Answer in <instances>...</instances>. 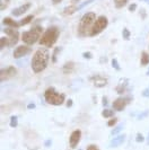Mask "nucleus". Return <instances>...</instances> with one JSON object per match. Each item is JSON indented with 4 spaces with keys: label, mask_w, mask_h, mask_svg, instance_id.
Returning <instances> with one entry per match:
<instances>
[{
    "label": "nucleus",
    "mask_w": 149,
    "mask_h": 150,
    "mask_svg": "<svg viewBox=\"0 0 149 150\" xmlns=\"http://www.w3.org/2000/svg\"><path fill=\"white\" fill-rule=\"evenodd\" d=\"M49 59H50L49 50L48 49H38L36 52H35V54H34L32 61H31L32 70L35 74L42 72L45 68L48 67Z\"/></svg>",
    "instance_id": "nucleus-1"
},
{
    "label": "nucleus",
    "mask_w": 149,
    "mask_h": 150,
    "mask_svg": "<svg viewBox=\"0 0 149 150\" xmlns=\"http://www.w3.org/2000/svg\"><path fill=\"white\" fill-rule=\"evenodd\" d=\"M95 21H96V15H95V13H92V11L86 13V14L82 17L80 22L78 24V30H77L78 32H77V35H78L79 38L89 36L90 30H92V27H93Z\"/></svg>",
    "instance_id": "nucleus-2"
},
{
    "label": "nucleus",
    "mask_w": 149,
    "mask_h": 150,
    "mask_svg": "<svg viewBox=\"0 0 149 150\" xmlns=\"http://www.w3.org/2000/svg\"><path fill=\"white\" fill-rule=\"evenodd\" d=\"M60 35V30L57 26H51L44 32L43 36L40 40V44L44 45L46 47H51L58 41Z\"/></svg>",
    "instance_id": "nucleus-3"
},
{
    "label": "nucleus",
    "mask_w": 149,
    "mask_h": 150,
    "mask_svg": "<svg viewBox=\"0 0 149 150\" xmlns=\"http://www.w3.org/2000/svg\"><path fill=\"white\" fill-rule=\"evenodd\" d=\"M44 98H45V102L51 104V105H55V106H59L62 105L66 100V95L63 93H58L57 90L50 87L44 91Z\"/></svg>",
    "instance_id": "nucleus-4"
},
{
    "label": "nucleus",
    "mask_w": 149,
    "mask_h": 150,
    "mask_svg": "<svg viewBox=\"0 0 149 150\" xmlns=\"http://www.w3.org/2000/svg\"><path fill=\"white\" fill-rule=\"evenodd\" d=\"M42 32H43V28H42L40 25L34 26V27H32L30 30L23 33L22 41L25 44L33 45L35 42H37V40H40L41 35H42Z\"/></svg>",
    "instance_id": "nucleus-5"
},
{
    "label": "nucleus",
    "mask_w": 149,
    "mask_h": 150,
    "mask_svg": "<svg viewBox=\"0 0 149 150\" xmlns=\"http://www.w3.org/2000/svg\"><path fill=\"white\" fill-rule=\"evenodd\" d=\"M107 24H109L107 18H106L105 16H99L96 21H95L94 25H93V27H92L89 36H96V35H98L102 30H104L105 28H106Z\"/></svg>",
    "instance_id": "nucleus-6"
},
{
    "label": "nucleus",
    "mask_w": 149,
    "mask_h": 150,
    "mask_svg": "<svg viewBox=\"0 0 149 150\" xmlns=\"http://www.w3.org/2000/svg\"><path fill=\"white\" fill-rule=\"evenodd\" d=\"M4 33H6L8 35V46H14V45L18 42V38H19V33L18 30H15L11 27H8L6 30H2Z\"/></svg>",
    "instance_id": "nucleus-7"
},
{
    "label": "nucleus",
    "mask_w": 149,
    "mask_h": 150,
    "mask_svg": "<svg viewBox=\"0 0 149 150\" xmlns=\"http://www.w3.org/2000/svg\"><path fill=\"white\" fill-rule=\"evenodd\" d=\"M132 100V97L131 96H127V97H120L118 99H115L114 102H113V108H114V111H123L124 110V107L130 103Z\"/></svg>",
    "instance_id": "nucleus-8"
},
{
    "label": "nucleus",
    "mask_w": 149,
    "mask_h": 150,
    "mask_svg": "<svg viewBox=\"0 0 149 150\" xmlns=\"http://www.w3.org/2000/svg\"><path fill=\"white\" fill-rule=\"evenodd\" d=\"M17 70L15 67H7V68H2L1 71H0V80L1 81H5L9 78H13L16 75Z\"/></svg>",
    "instance_id": "nucleus-9"
},
{
    "label": "nucleus",
    "mask_w": 149,
    "mask_h": 150,
    "mask_svg": "<svg viewBox=\"0 0 149 150\" xmlns=\"http://www.w3.org/2000/svg\"><path fill=\"white\" fill-rule=\"evenodd\" d=\"M31 52H32V49H31L30 46H27V45H21V46H18L17 49L14 50L13 55H14L15 59H19V58H22L24 55L30 54Z\"/></svg>",
    "instance_id": "nucleus-10"
},
{
    "label": "nucleus",
    "mask_w": 149,
    "mask_h": 150,
    "mask_svg": "<svg viewBox=\"0 0 149 150\" xmlns=\"http://www.w3.org/2000/svg\"><path fill=\"white\" fill-rule=\"evenodd\" d=\"M80 137H82L80 130H74V132L71 133L70 139H69V144H70V147H71L72 149H74V148L78 146V143L80 141Z\"/></svg>",
    "instance_id": "nucleus-11"
},
{
    "label": "nucleus",
    "mask_w": 149,
    "mask_h": 150,
    "mask_svg": "<svg viewBox=\"0 0 149 150\" xmlns=\"http://www.w3.org/2000/svg\"><path fill=\"white\" fill-rule=\"evenodd\" d=\"M90 80L95 85V87H99V88L105 87V86L107 85V79L104 78V77H102V76H98V75L93 76V77L90 78Z\"/></svg>",
    "instance_id": "nucleus-12"
},
{
    "label": "nucleus",
    "mask_w": 149,
    "mask_h": 150,
    "mask_svg": "<svg viewBox=\"0 0 149 150\" xmlns=\"http://www.w3.org/2000/svg\"><path fill=\"white\" fill-rule=\"evenodd\" d=\"M31 7H32V4L27 2V4L23 5L21 7L14 8V9L11 10V14H13V16H21V15H23V14H25Z\"/></svg>",
    "instance_id": "nucleus-13"
},
{
    "label": "nucleus",
    "mask_w": 149,
    "mask_h": 150,
    "mask_svg": "<svg viewBox=\"0 0 149 150\" xmlns=\"http://www.w3.org/2000/svg\"><path fill=\"white\" fill-rule=\"evenodd\" d=\"M124 140H126V134L116 135V138H114L111 141L110 147L111 148H116V147H119V146H121L122 143L124 142Z\"/></svg>",
    "instance_id": "nucleus-14"
},
{
    "label": "nucleus",
    "mask_w": 149,
    "mask_h": 150,
    "mask_svg": "<svg viewBox=\"0 0 149 150\" xmlns=\"http://www.w3.org/2000/svg\"><path fill=\"white\" fill-rule=\"evenodd\" d=\"M128 83H129L128 79H124V78L121 79L119 86L116 87V91H118L119 94H124V93L128 90Z\"/></svg>",
    "instance_id": "nucleus-15"
},
{
    "label": "nucleus",
    "mask_w": 149,
    "mask_h": 150,
    "mask_svg": "<svg viewBox=\"0 0 149 150\" xmlns=\"http://www.w3.org/2000/svg\"><path fill=\"white\" fill-rule=\"evenodd\" d=\"M2 24L4 25H7L8 27H11V28H18V27H21V24L19 23L15 22V21H13L11 18H8V17L2 19Z\"/></svg>",
    "instance_id": "nucleus-16"
},
{
    "label": "nucleus",
    "mask_w": 149,
    "mask_h": 150,
    "mask_svg": "<svg viewBox=\"0 0 149 150\" xmlns=\"http://www.w3.org/2000/svg\"><path fill=\"white\" fill-rule=\"evenodd\" d=\"M78 10V7L74 6V5H70L63 9V15L65 16H69V15H72L74 13H76Z\"/></svg>",
    "instance_id": "nucleus-17"
},
{
    "label": "nucleus",
    "mask_w": 149,
    "mask_h": 150,
    "mask_svg": "<svg viewBox=\"0 0 149 150\" xmlns=\"http://www.w3.org/2000/svg\"><path fill=\"white\" fill-rule=\"evenodd\" d=\"M74 62H67L63 67H62V71H63V74H71L72 72V70H74Z\"/></svg>",
    "instance_id": "nucleus-18"
},
{
    "label": "nucleus",
    "mask_w": 149,
    "mask_h": 150,
    "mask_svg": "<svg viewBox=\"0 0 149 150\" xmlns=\"http://www.w3.org/2000/svg\"><path fill=\"white\" fill-rule=\"evenodd\" d=\"M140 63H141V66H147V64H149V53H147V52L141 53Z\"/></svg>",
    "instance_id": "nucleus-19"
},
{
    "label": "nucleus",
    "mask_w": 149,
    "mask_h": 150,
    "mask_svg": "<svg viewBox=\"0 0 149 150\" xmlns=\"http://www.w3.org/2000/svg\"><path fill=\"white\" fill-rule=\"evenodd\" d=\"M128 1H129V0H114V5H115L116 8L121 9V8H123L127 5Z\"/></svg>",
    "instance_id": "nucleus-20"
},
{
    "label": "nucleus",
    "mask_w": 149,
    "mask_h": 150,
    "mask_svg": "<svg viewBox=\"0 0 149 150\" xmlns=\"http://www.w3.org/2000/svg\"><path fill=\"white\" fill-rule=\"evenodd\" d=\"M33 18H34V16H33V15L26 16L25 18H23L22 21L19 22V24H21V26H24V25H26V24H28V23H31L32 21H33Z\"/></svg>",
    "instance_id": "nucleus-21"
},
{
    "label": "nucleus",
    "mask_w": 149,
    "mask_h": 150,
    "mask_svg": "<svg viewBox=\"0 0 149 150\" xmlns=\"http://www.w3.org/2000/svg\"><path fill=\"white\" fill-rule=\"evenodd\" d=\"M102 115H103V117H105V119H109V117H113L114 116V112L111 111V110L105 108V110H103V112H102Z\"/></svg>",
    "instance_id": "nucleus-22"
},
{
    "label": "nucleus",
    "mask_w": 149,
    "mask_h": 150,
    "mask_svg": "<svg viewBox=\"0 0 149 150\" xmlns=\"http://www.w3.org/2000/svg\"><path fill=\"white\" fill-rule=\"evenodd\" d=\"M10 0H0V10H5L8 7Z\"/></svg>",
    "instance_id": "nucleus-23"
},
{
    "label": "nucleus",
    "mask_w": 149,
    "mask_h": 150,
    "mask_svg": "<svg viewBox=\"0 0 149 150\" xmlns=\"http://www.w3.org/2000/svg\"><path fill=\"white\" fill-rule=\"evenodd\" d=\"M17 124H18V119H17V116H11L10 117V127L11 128H16L17 127Z\"/></svg>",
    "instance_id": "nucleus-24"
},
{
    "label": "nucleus",
    "mask_w": 149,
    "mask_h": 150,
    "mask_svg": "<svg viewBox=\"0 0 149 150\" xmlns=\"http://www.w3.org/2000/svg\"><path fill=\"white\" fill-rule=\"evenodd\" d=\"M122 129H123V124H119V125H118L116 128H115L114 130H113V131H112L111 134L112 135H116L118 133H120V132L122 131Z\"/></svg>",
    "instance_id": "nucleus-25"
},
{
    "label": "nucleus",
    "mask_w": 149,
    "mask_h": 150,
    "mask_svg": "<svg viewBox=\"0 0 149 150\" xmlns=\"http://www.w3.org/2000/svg\"><path fill=\"white\" fill-rule=\"evenodd\" d=\"M122 36H123L124 40H130V36H131L130 30H128V28H124V30H122Z\"/></svg>",
    "instance_id": "nucleus-26"
},
{
    "label": "nucleus",
    "mask_w": 149,
    "mask_h": 150,
    "mask_svg": "<svg viewBox=\"0 0 149 150\" xmlns=\"http://www.w3.org/2000/svg\"><path fill=\"white\" fill-rule=\"evenodd\" d=\"M95 0H86V1H84L82 4H80L79 6H78V10H80V9H82V8H85L86 6H88L89 4H92V2H94Z\"/></svg>",
    "instance_id": "nucleus-27"
},
{
    "label": "nucleus",
    "mask_w": 149,
    "mask_h": 150,
    "mask_svg": "<svg viewBox=\"0 0 149 150\" xmlns=\"http://www.w3.org/2000/svg\"><path fill=\"white\" fill-rule=\"evenodd\" d=\"M7 45L8 46V41H7V38H0V47H1V50L5 47Z\"/></svg>",
    "instance_id": "nucleus-28"
},
{
    "label": "nucleus",
    "mask_w": 149,
    "mask_h": 150,
    "mask_svg": "<svg viewBox=\"0 0 149 150\" xmlns=\"http://www.w3.org/2000/svg\"><path fill=\"white\" fill-rule=\"evenodd\" d=\"M61 51V47H55L54 49V52H53V57H52V61L55 63L57 62V55H58V53Z\"/></svg>",
    "instance_id": "nucleus-29"
},
{
    "label": "nucleus",
    "mask_w": 149,
    "mask_h": 150,
    "mask_svg": "<svg viewBox=\"0 0 149 150\" xmlns=\"http://www.w3.org/2000/svg\"><path fill=\"white\" fill-rule=\"evenodd\" d=\"M112 66H113V68H114V69H116V70H121L119 62L116 61V59H113V60H112Z\"/></svg>",
    "instance_id": "nucleus-30"
},
{
    "label": "nucleus",
    "mask_w": 149,
    "mask_h": 150,
    "mask_svg": "<svg viewBox=\"0 0 149 150\" xmlns=\"http://www.w3.org/2000/svg\"><path fill=\"white\" fill-rule=\"evenodd\" d=\"M143 140H145L143 135H142L141 133H138L137 137H136V141H137V142H143Z\"/></svg>",
    "instance_id": "nucleus-31"
},
{
    "label": "nucleus",
    "mask_w": 149,
    "mask_h": 150,
    "mask_svg": "<svg viewBox=\"0 0 149 150\" xmlns=\"http://www.w3.org/2000/svg\"><path fill=\"white\" fill-rule=\"evenodd\" d=\"M116 122H118V120L113 117V119H111V120L107 122V127H113V125H115V124H116Z\"/></svg>",
    "instance_id": "nucleus-32"
},
{
    "label": "nucleus",
    "mask_w": 149,
    "mask_h": 150,
    "mask_svg": "<svg viewBox=\"0 0 149 150\" xmlns=\"http://www.w3.org/2000/svg\"><path fill=\"white\" fill-rule=\"evenodd\" d=\"M92 57H93V54H92L90 52L82 53V58H85V59H92Z\"/></svg>",
    "instance_id": "nucleus-33"
},
{
    "label": "nucleus",
    "mask_w": 149,
    "mask_h": 150,
    "mask_svg": "<svg viewBox=\"0 0 149 150\" xmlns=\"http://www.w3.org/2000/svg\"><path fill=\"white\" fill-rule=\"evenodd\" d=\"M86 150H99V149H98V147H97L96 144H89Z\"/></svg>",
    "instance_id": "nucleus-34"
},
{
    "label": "nucleus",
    "mask_w": 149,
    "mask_h": 150,
    "mask_svg": "<svg viewBox=\"0 0 149 150\" xmlns=\"http://www.w3.org/2000/svg\"><path fill=\"white\" fill-rule=\"evenodd\" d=\"M148 114H149V111H146L145 113H141V114L138 116V120H141V119H143V117H146Z\"/></svg>",
    "instance_id": "nucleus-35"
},
{
    "label": "nucleus",
    "mask_w": 149,
    "mask_h": 150,
    "mask_svg": "<svg viewBox=\"0 0 149 150\" xmlns=\"http://www.w3.org/2000/svg\"><path fill=\"white\" fill-rule=\"evenodd\" d=\"M137 9V5L136 4H131L130 6H129V11H134Z\"/></svg>",
    "instance_id": "nucleus-36"
},
{
    "label": "nucleus",
    "mask_w": 149,
    "mask_h": 150,
    "mask_svg": "<svg viewBox=\"0 0 149 150\" xmlns=\"http://www.w3.org/2000/svg\"><path fill=\"white\" fill-rule=\"evenodd\" d=\"M142 96H143V97H148L149 98V88H148V89H145L143 91H142Z\"/></svg>",
    "instance_id": "nucleus-37"
},
{
    "label": "nucleus",
    "mask_w": 149,
    "mask_h": 150,
    "mask_svg": "<svg viewBox=\"0 0 149 150\" xmlns=\"http://www.w3.org/2000/svg\"><path fill=\"white\" fill-rule=\"evenodd\" d=\"M102 102H103V103H102V104H103V105L104 106H107V98L105 97H103V99H102Z\"/></svg>",
    "instance_id": "nucleus-38"
},
{
    "label": "nucleus",
    "mask_w": 149,
    "mask_h": 150,
    "mask_svg": "<svg viewBox=\"0 0 149 150\" xmlns=\"http://www.w3.org/2000/svg\"><path fill=\"white\" fill-rule=\"evenodd\" d=\"M27 108H28V110H33V108H35V104H28V105H27Z\"/></svg>",
    "instance_id": "nucleus-39"
},
{
    "label": "nucleus",
    "mask_w": 149,
    "mask_h": 150,
    "mask_svg": "<svg viewBox=\"0 0 149 150\" xmlns=\"http://www.w3.org/2000/svg\"><path fill=\"white\" fill-rule=\"evenodd\" d=\"M50 144H51V140H48V141H46V142L44 143L45 147H50Z\"/></svg>",
    "instance_id": "nucleus-40"
},
{
    "label": "nucleus",
    "mask_w": 149,
    "mask_h": 150,
    "mask_svg": "<svg viewBox=\"0 0 149 150\" xmlns=\"http://www.w3.org/2000/svg\"><path fill=\"white\" fill-rule=\"evenodd\" d=\"M71 105H72V100H71V99H69V100H68V103H67V106L68 107H70Z\"/></svg>",
    "instance_id": "nucleus-41"
},
{
    "label": "nucleus",
    "mask_w": 149,
    "mask_h": 150,
    "mask_svg": "<svg viewBox=\"0 0 149 150\" xmlns=\"http://www.w3.org/2000/svg\"><path fill=\"white\" fill-rule=\"evenodd\" d=\"M62 0H52V2L53 4H59V2H61Z\"/></svg>",
    "instance_id": "nucleus-42"
},
{
    "label": "nucleus",
    "mask_w": 149,
    "mask_h": 150,
    "mask_svg": "<svg viewBox=\"0 0 149 150\" xmlns=\"http://www.w3.org/2000/svg\"><path fill=\"white\" fill-rule=\"evenodd\" d=\"M147 144H149V133H148V137H147Z\"/></svg>",
    "instance_id": "nucleus-43"
},
{
    "label": "nucleus",
    "mask_w": 149,
    "mask_h": 150,
    "mask_svg": "<svg viewBox=\"0 0 149 150\" xmlns=\"http://www.w3.org/2000/svg\"><path fill=\"white\" fill-rule=\"evenodd\" d=\"M142 1H145V2H147V4H149V0H142Z\"/></svg>",
    "instance_id": "nucleus-44"
},
{
    "label": "nucleus",
    "mask_w": 149,
    "mask_h": 150,
    "mask_svg": "<svg viewBox=\"0 0 149 150\" xmlns=\"http://www.w3.org/2000/svg\"><path fill=\"white\" fill-rule=\"evenodd\" d=\"M147 75H149V70H148V71H147Z\"/></svg>",
    "instance_id": "nucleus-45"
}]
</instances>
